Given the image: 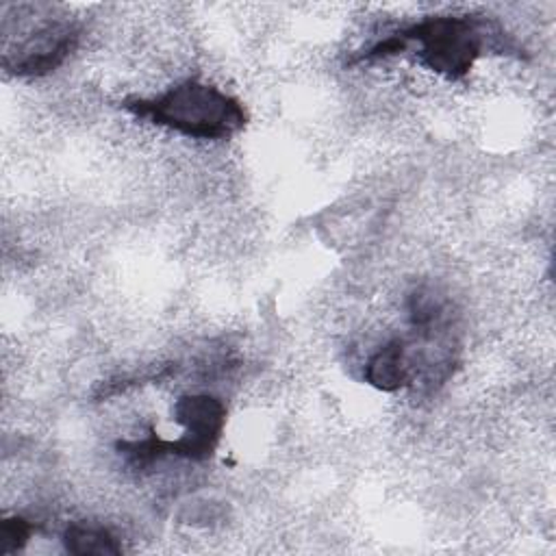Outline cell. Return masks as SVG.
I'll list each match as a JSON object with an SVG mask.
<instances>
[{"instance_id": "5b68a950", "label": "cell", "mask_w": 556, "mask_h": 556, "mask_svg": "<svg viewBox=\"0 0 556 556\" xmlns=\"http://www.w3.org/2000/svg\"><path fill=\"white\" fill-rule=\"evenodd\" d=\"M363 378L369 387L395 393L404 387L413 384V365H410V348L408 339H391L380 345L363 367Z\"/></svg>"}, {"instance_id": "6da1fadb", "label": "cell", "mask_w": 556, "mask_h": 556, "mask_svg": "<svg viewBox=\"0 0 556 556\" xmlns=\"http://www.w3.org/2000/svg\"><path fill=\"white\" fill-rule=\"evenodd\" d=\"M413 52L419 65L447 78L463 80L486 52L521 56V48L504 28L484 15H428L356 52L348 65H371Z\"/></svg>"}, {"instance_id": "8992f818", "label": "cell", "mask_w": 556, "mask_h": 556, "mask_svg": "<svg viewBox=\"0 0 556 556\" xmlns=\"http://www.w3.org/2000/svg\"><path fill=\"white\" fill-rule=\"evenodd\" d=\"M61 543L65 552L74 556H115L124 552L117 534H113L106 526L89 521L70 523L61 534Z\"/></svg>"}, {"instance_id": "52a82bcc", "label": "cell", "mask_w": 556, "mask_h": 556, "mask_svg": "<svg viewBox=\"0 0 556 556\" xmlns=\"http://www.w3.org/2000/svg\"><path fill=\"white\" fill-rule=\"evenodd\" d=\"M35 532V523L26 517H7L0 523V554H13L22 549Z\"/></svg>"}, {"instance_id": "7a4b0ae2", "label": "cell", "mask_w": 556, "mask_h": 556, "mask_svg": "<svg viewBox=\"0 0 556 556\" xmlns=\"http://www.w3.org/2000/svg\"><path fill=\"white\" fill-rule=\"evenodd\" d=\"M122 106L137 119L200 141H226L250 119L239 98L198 78L180 80L154 98H126Z\"/></svg>"}, {"instance_id": "3957f363", "label": "cell", "mask_w": 556, "mask_h": 556, "mask_svg": "<svg viewBox=\"0 0 556 556\" xmlns=\"http://www.w3.org/2000/svg\"><path fill=\"white\" fill-rule=\"evenodd\" d=\"M172 410L176 424L185 430L182 437L167 441L156 432H150L143 439L117 441L115 450L128 465L141 469L165 456L202 463L215 454L226 428L224 402L211 393H185L174 402Z\"/></svg>"}, {"instance_id": "277c9868", "label": "cell", "mask_w": 556, "mask_h": 556, "mask_svg": "<svg viewBox=\"0 0 556 556\" xmlns=\"http://www.w3.org/2000/svg\"><path fill=\"white\" fill-rule=\"evenodd\" d=\"M83 30L76 22L59 20L33 30L15 50L4 54V70L17 78H41L59 70L78 48Z\"/></svg>"}]
</instances>
